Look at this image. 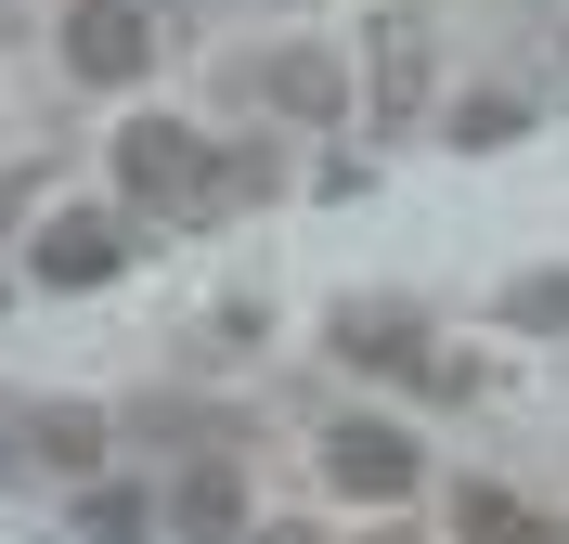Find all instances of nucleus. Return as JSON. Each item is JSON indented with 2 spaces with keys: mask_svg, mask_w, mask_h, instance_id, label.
Listing matches in <instances>:
<instances>
[{
  "mask_svg": "<svg viewBox=\"0 0 569 544\" xmlns=\"http://www.w3.org/2000/svg\"><path fill=\"white\" fill-rule=\"evenodd\" d=\"M169 506H181V532H194V544H233V518H247V479L208 454V467H181V493H169Z\"/></svg>",
  "mask_w": 569,
  "mask_h": 544,
  "instance_id": "nucleus-6",
  "label": "nucleus"
},
{
  "mask_svg": "<svg viewBox=\"0 0 569 544\" xmlns=\"http://www.w3.org/2000/svg\"><path fill=\"white\" fill-rule=\"evenodd\" d=\"M259 91H272V105H298V117H337V66H323V52H272V66H259Z\"/></svg>",
  "mask_w": 569,
  "mask_h": 544,
  "instance_id": "nucleus-8",
  "label": "nucleus"
},
{
  "mask_svg": "<svg viewBox=\"0 0 569 544\" xmlns=\"http://www.w3.org/2000/svg\"><path fill=\"white\" fill-rule=\"evenodd\" d=\"M27 441H39V467H91V454H104V415L52 402V415H27Z\"/></svg>",
  "mask_w": 569,
  "mask_h": 544,
  "instance_id": "nucleus-9",
  "label": "nucleus"
},
{
  "mask_svg": "<svg viewBox=\"0 0 569 544\" xmlns=\"http://www.w3.org/2000/svg\"><path fill=\"white\" fill-rule=\"evenodd\" d=\"M453 532H466V544H569L557 518H531L518 493H492V479H466V493H453Z\"/></svg>",
  "mask_w": 569,
  "mask_h": 544,
  "instance_id": "nucleus-5",
  "label": "nucleus"
},
{
  "mask_svg": "<svg viewBox=\"0 0 569 544\" xmlns=\"http://www.w3.org/2000/svg\"><path fill=\"white\" fill-rule=\"evenodd\" d=\"M142 52H156V27H142V0H78L66 13V66L91 78V91H130Z\"/></svg>",
  "mask_w": 569,
  "mask_h": 544,
  "instance_id": "nucleus-3",
  "label": "nucleus"
},
{
  "mask_svg": "<svg viewBox=\"0 0 569 544\" xmlns=\"http://www.w3.org/2000/svg\"><path fill=\"white\" fill-rule=\"evenodd\" d=\"M78 518H91V544H130V532H142V493H91Z\"/></svg>",
  "mask_w": 569,
  "mask_h": 544,
  "instance_id": "nucleus-10",
  "label": "nucleus"
},
{
  "mask_svg": "<svg viewBox=\"0 0 569 544\" xmlns=\"http://www.w3.org/2000/svg\"><path fill=\"white\" fill-rule=\"evenodd\" d=\"M376 544H415V532H376Z\"/></svg>",
  "mask_w": 569,
  "mask_h": 544,
  "instance_id": "nucleus-12",
  "label": "nucleus"
},
{
  "mask_svg": "<svg viewBox=\"0 0 569 544\" xmlns=\"http://www.w3.org/2000/svg\"><path fill=\"white\" fill-rule=\"evenodd\" d=\"M117 273V220H52V234H39V286H104Z\"/></svg>",
  "mask_w": 569,
  "mask_h": 544,
  "instance_id": "nucleus-4",
  "label": "nucleus"
},
{
  "mask_svg": "<svg viewBox=\"0 0 569 544\" xmlns=\"http://www.w3.org/2000/svg\"><path fill=\"white\" fill-rule=\"evenodd\" d=\"M117 181H130L142 208H194V195H247V181H259V156H208L194 130L142 117V130H117Z\"/></svg>",
  "mask_w": 569,
  "mask_h": 544,
  "instance_id": "nucleus-1",
  "label": "nucleus"
},
{
  "mask_svg": "<svg viewBox=\"0 0 569 544\" xmlns=\"http://www.w3.org/2000/svg\"><path fill=\"white\" fill-rule=\"evenodd\" d=\"M0 234H13V169H0Z\"/></svg>",
  "mask_w": 569,
  "mask_h": 544,
  "instance_id": "nucleus-11",
  "label": "nucleus"
},
{
  "mask_svg": "<svg viewBox=\"0 0 569 544\" xmlns=\"http://www.w3.org/2000/svg\"><path fill=\"white\" fill-rule=\"evenodd\" d=\"M415 78H427V27H415V13H389V39H376V105L415 117Z\"/></svg>",
  "mask_w": 569,
  "mask_h": 544,
  "instance_id": "nucleus-7",
  "label": "nucleus"
},
{
  "mask_svg": "<svg viewBox=\"0 0 569 544\" xmlns=\"http://www.w3.org/2000/svg\"><path fill=\"white\" fill-rule=\"evenodd\" d=\"M323 479L350 493V506H401L427 479V454H415V428H389V415H350V428L323 441Z\"/></svg>",
  "mask_w": 569,
  "mask_h": 544,
  "instance_id": "nucleus-2",
  "label": "nucleus"
}]
</instances>
